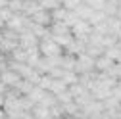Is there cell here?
<instances>
[{
	"label": "cell",
	"mask_w": 121,
	"mask_h": 119,
	"mask_svg": "<svg viewBox=\"0 0 121 119\" xmlns=\"http://www.w3.org/2000/svg\"><path fill=\"white\" fill-rule=\"evenodd\" d=\"M17 42H19V46H23V48H31V46H37L39 44V38L33 35L31 29H21Z\"/></svg>",
	"instance_id": "5"
},
{
	"label": "cell",
	"mask_w": 121,
	"mask_h": 119,
	"mask_svg": "<svg viewBox=\"0 0 121 119\" xmlns=\"http://www.w3.org/2000/svg\"><path fill=\"white\" fill-rule=\"evenodd\" d=\"M2 27H4V21H2V19H0V29H2Z\"/></svg>",
	"instance_id": "16"
},
{
	"label": "cell",
	"mask_w": 121,
	"mask_h": 119,
	"mask_svg": "<svg viewBox=\"0 0 121 119\" xmlns=\"http://www.w3.org/2000/svg\"><path fill=\"white\" fill-rule=\"evenodd\" d=\"M69 29H71V35H73L75 38H81V40H85V42H86V38H88L90 31H92V25H90L86 19L79 17V19L75 21Z\"/></svg>",
	"instance_id": "3"
},
{
	"label": "cell",
	"mask_w": 121,
	"mask_h": 119,
	"mask_svg": "<svg viewBox=\"0 0 121 119\" xmlns=\"http://www.w3.org/2000/svg\"><path fill=\"white\" fill-rule=\"evenodd\" d=\"M64 88H67V85H65L62 79H56V77H52V81H50V86H48V90H50L52 94H58L60 90H64Z\"/></svg>",
	"instance_id": "11"
},
{
	"label": "cell",
	"mask_w": 121,
	"mask_h": 119,
	"mask_svg": "<svg viewBox=\"0 0 121 119\" xmlns=\"http://www.w3.org/2000/svg\"><path fill=\"white\" fill-rule=\"evenodd\" d=\"M50 16H52V21H65V17H67V10L60 4L58 8H54V10H50Z\"/></svg>",
	"instance_id": "8"
},
{
	"label": "cell",
	"mask_w": 121,
	"mask_h": 119,
	"mask_svg": "<svg viewBox=\"0 0 121 119\" xmlns=\"http://www.w3.org/2000/svg\"><path fill=\"white\" fill-rule=\"evenodd\" d=\"M37 2H39V0H37Z\"/></svg>",
	"instance_id": "19"
},
{
	"label": "cell",
	"mask_w": 121,
	"mask_h": 119,
	"mask_svg": "<svg viewBox=\"0 0 121 119\" xmlns=\"http://www.w3.org/2000/svg\"><path fill=\"white\" fill-rule=\"evenodd\" d=\"M106 19V13L102 12V10H92L90 12V16L86 17V21L90 23V25H96V23H100V21H104Z\"/></svg>",
	"instance_id": "10"
},
{
	"label": "cell",
	"mask_w": 121,
	"mask_h": 119,
	"mask_svg": "<svg viewBox=\"0 0 121 119\" xmlns=\"http://www.w3.org/2000/svg\"><path fill=\"white\" fill-rule=\"evenodd\" d=\"M0 117H6V113H4V110H2V106H0Z\"/></svg>",
	"instance_id": "15"
},
{
	"label": "cell",
	"mask_w": 121,
	"mask_h": 119,
	"mask_svg": "<svg viewBox=\"0 0 121 119\" xmlns=\"http://www.w3.org/2000/svg\"><path fill=\"white\" fill-rule=\"evenodd\" d=\"M19 79H21V75L16 69H10V67H6L2 73H0V81H2L8 88H16V85L19 83Z\"/></svg>",
	"instance_id": "4"
},
{
	"label": "cell",
	"mask_w": 121,
	"mask_h": 119,
	"mask_svg": "<svg viewBox=\"0 0 121 119\" xmlns=\"http://www.w3.org/2000/svg\"><path fill=\"white\" fill-rule=\"evenodd\" d=\"M0 40H2V33H0Z\"/></svg>",
	"instance_id": "17"
},
{
	"label": "cell",
	"mask_w": 121,
	"mask_h": 119,
	"mask_svg": "<svg viewBox=\"0 0 121 119\" xmlns=\"http://www.w3.org/2000/svg\"><path fill=\"white\" fill-rule=\"evenodd\" d=\"M60 2H62V0H60Z\"/></svg>",
	"instance_id": "18"
},
{
	"label": "cell",
	"mask_w": 121,
	"mask_h": 119,
	"mask_svg": "<svg viewBox=\"0 0 121 119\" xmlns=\"http://www.w3.org/2000/svg\"><path fill=\"white\" fill-rule=\"evenodd\" d=\"M60 79H62V81L69 86V85H73V83L79 81V73H75L73 69H64V75L60 77Z\"/></svg>",
	"instance_id": "9"
},
{
	"label": "cell",
	"mask_w": 121,
	"mask_h": 119,
	"mask_svg": "<svg viewBox=\"0 0 121 119\" xmlns=\"http://www.w3.org/2000/svg\"><path fill=\"white\" fill-rule=\"evenodd\" d=\"M39 4H40V8H44V10H54V8H58L60 4H62V2H60V0H39Z\"/></svg>",
	"instance_id": "12"
},
{
	"label": "cell",
	"mask_w": 121,
	"mask_h": 119,
	"mask_svg": "<svg viewBox=\"0 0 121 119\" xmlns=\"http://www.w3.org/2000/svg\"><path fill=\"white\" fill-rule=\"evenodd\" d=\"M17 40H13V38H6V37H2V40H0V52L2 54H10L13 48L17 46Z\"/></svg>",
	"instance_id": "7"
},
{
	"label": "cell",
	"mask_w": 121,
	"mask_h": 119,
	"mask_svg": "<svg viewBox=\"0 0 121 119\" xmlns=\"http://www.w3.org/2000/svg\"><path fill=\"white\" fill-rule=\"evenodd\" d=\"M81 2H83V0H62V4H64L65 10H75Z\"/></svg>",
	"instance_id": "14"
},
{
	"label": "cell",
	"mask_w": 121,
	"mask_h": 119,
	"mask_svg": "<svg viewBox=\"0 0 121 119\" xmlns=\"http://www.w3.org/2000/svg\"><path fill=\"white\" fill-rule=\"evenodd\" d=\"M92 69H94V58L92 56H88L86 52H81L75 56V65H73L75 73H86Z\"/></svg>",
	"instance_id": "2"
},
{
	"label": "cell",
	"mask_w": 121,
	"mask_h": 119,
	"mask_svg": "<svg viewBox=\"0 0 121 119\" xmlns=\"http://www.w3.org/2000/svg\"><path fill=\"white\" fill-rule=\"evenodd\" d=\"M29 17H31L35 23H40V25H50L52 23V16H50V12L48 10H44V8H40V10H37L35 13H33V16H29Z\"/></svg>",
	"instance_id": "6"
},
{
	"label": "cell",
	"mask_w": 121,
	"mask_h": 119,
	"mask_svg": "<svg viewBox=\"0 0 121 119\" xmlns=\"http://www.w3.org/2000/svg\"><path fill=\"white\" fill-rule=\"evenodd\" d=\"M56 100H58V102H62V104L73 100V96H71V92H69V88H64V90H60V92L56 94Z\"/></svg>",
	"instance_id": "13"
},
{
	"label": "cell",
	"mask_w": 121,
	"mask_h": 119,
	"mask_svg": "<svg viewBox=\"0 0 121 119\" xmlns=\"http://www.w3.org/2000/svg\"><path fill=\"white\" fill-rule=\"evenodd\" d=\"M39 52L40 56H60L62 54V46L48 35V37H44V38H39Z\"/></svg>",
	"instance_id": "1"
}]
</instances>
